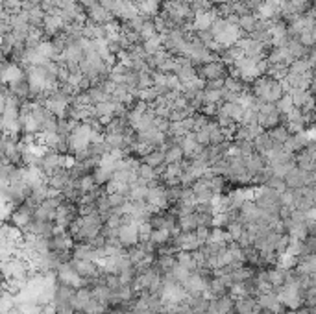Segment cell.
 Wrapping results in <instances>:
<instances>
[{
	"label": "cell",
	"instance_id": "cell-6",
	"mask_svg": "<svg viewBox=\"0 0 316 314\" xmlns=\"http://www.w3.org/2000/svg\"><path fill=\"white\" fill-rule=\"evenodd\" d=\"M207 285H209V281H206L202 270H194V272L189 276L187 281L183 283V288L187 290V294L191 296V298H200V296H203V292H206Z\"/></svg>",
	"mask_w": 316,
	"mask_h": 314
},
{
	"label": "cell",
	"instance_id": "cell-1",
	"mask_svg": "<svg viewBox=\"0 0 316 314\" xmlns=\"http://www.w3.org/2000/svg\"><path fill=\"white\" fill-rule=\"evenodd\" d=\"M70 235L76 240H83V242H91L92 239H97L104 229V220L97 212L91 214H82L80 218L72 222V226L69 227Z\"/></svg>",
	"mask_w": 316,
	"mask_h": 314
},
{
	"label": "cell",
	"instance_id": "cell-5",
	"mask_svg": "<svg viewBox=\"0 0 316 314\" xmlns=\"http://www.w3.org/2000/svg\"><path fill=\"white\" fill-rule=\"evenodd\" d=\"M117 237H119L120 244L122 246H137L139 242H141V233H139V224H135V222H124L122 226L119 227V233H117Z\"/></svg>",
	"mask_w": 316,
	"mask_h": 314
},
{
	"label": "cell",
	"instance_id": "cell-7",
	"mask_svg": "<svg viewBox=\"0 0 316 314\" xmlns=\"http://www.w3.org/2000/svg\"><path fill=\"white\" fill-rule=\"evenodd\" d=\"M202 242H200V239H198L196 231H189V233H185V231H181L179 235L174 237V248L178 249V251H196V249L202 248Z\"/></svg>",
	"mask_w": 316,
	"mask_h": 314
},
{
	"label": "cell",
	"instance_id": "cell-19",
	"mask_svg": "<svg viewBox=\"0 0 316 314\" xmlns=\"http://www.w3.org/2000/svg\"><path fill=\"white\" fill-rule=\"evenodd\" d=\"M174 264H176V255L161 253L159 257H157L154 268H156L157 272H161V273H169L170 270H172V266H174Z\"/></svg>",
	"mask_w": 316,
	"mask_h": 314
},
{
	"label": "cell",
	"instance_id": "cell-22",
	"mask_svg": "<svg viewBox=\"0 0 316 314\" xmlns=\"http://www.w3.org/2000/svg\"><path fill=\"white\" fill-rule=\"evenodd\" d=\"M287 277L289 276H285L283 268H274V270H268V272H266V279L270 281V285L274 286V288L283 286L285 281H287Z\"/></svg>",
	"mask_w": 316,
	"mask_h": 314
},
{
	"label": "cell",
	"instance_id": "cell-20",
	"mask_svg": "<svg viewBox=\"0 0 316 314\" xmlns=\"http://www.w3.org/2000/svg\"><path fill=\"white\" fill-rule=\"evenodd\" d=\"M178 226L181 231L189 233V231H196L200 227V222H198V214L193 212V214H187V217H179L178 218Z\"/></svg>",
	"mask_w": 316,
	"mask_h": 314
},
{
	"label": "cell",
	"instance_id": "cell-4",
	"mask_svg": "<svg viewBox=\"0 0 316 314\" xmlns=\"http://www.w3.org/2000/svg\"><path fill=\"white\" fill-rule=\"evenodd\" d=\"M255 94L263 102H277L281 98V83L274 80H261L255 85Z\"/></svg>",
	"mask_w": 316,
	"mask_h": 314
},
{
	"label": "cell",
	"instance_id": "cell-26",
	"mask_svg": "<svg viewBox=\"0 0 316 314\" xmlns=\"http://www.w3.org/2000/svg\"><path fill=\"white\" fill-rule=\"evenodd\" d=\"M207 314H220V312L215 309V307H213V305H211V307H209V312H207Z\"/></svg>",
	"mask_w": 316,
	"mask_h": 314
},
{
	"label": "cell",
	"instance_id": "cell-2",
	"mask_svg": "<svg viewBox=\"0 0 316 314\" xmlns=\"http://www.w3.org/2000/svg\"><path fill=\"white\" fill-rule=\"evenodd\" d=\"M55 276H58V281H60L61 285L72 286V288H76V290L89 285L87 279H83V277L76 272V268L70 264V261H67V263L61 264V266L55 270Z\"/></svg>",
	"mask_w": 316,
	"mask_h": 314
},
{
	"label": "cell",
	"instance_id": "cell-27",
	"mask_svg": "<svg viewBox=\"0 0 316 314\" xmlns=\"http://www.w3.org/2000/svg\"><path fill=\"white\" fill-rule=\"evenodd\" d=\"M265 314H277V312H270V310H266V312Z\"/></svg>",
	"mask_w": 316,
	"mask_h": 314
},
{
	"label": "cell",
	"instance_id": "cell-12",
	"mask_svg": "<svg viewBox=\"0 0 316 314\" xmlns=\"http://www.w3.org/2000/svg\"><path fill=\"white\" fill-rule=\"evenodd\" d=\"M257 303L261 305V309L270 310V312H280L281 310V300L280 296L274 294V292H266V294H259V300Z\"/></svg>",
	"mask_w": 316,
	"mask_h": 314
},
{
	"label": "cell",
	"instance_id": "cell-18",
	"mask_svg": "<svg viewBox=\"0 0 316 314\" xmlns=\"http://www.w3.org/2000/svg\"><path fill=\"white\" fill-rule=\"evenodd\" d=\"M185 157L183 150H181V146H179L178 143L176 144H166L165 146V159H166V165H170V163H181V159Z\"/></svg>",
	"mask_w": 316,
	"mask_h": 314
},
{
	"label": "cell",
	"instance_id": "cell-8",
	"mask_svg": "<svg viewBox=\"0 0 316 314\" xmlns=\"http://www.w3.org/2000/svg\"><path fill=\"white\" fill-rule=\"evenodd\" d=\"M183 168L185 165L183 163H170V165L165 166V170H163V175H161V180L165 181L169 187H178L181 185V175H183Z\"/></svg>",
	"mask_w": 316,
	"mask_h": 314
},
{
	"label": "cell",
	"instance_id": "cell-17",
	"mask_svg": "<svg viewBox=\"0 0 316 314\" xmlns=\"http://www.w3.org/2000/svg\"><path fill=\"white\" fill-rule=\"evenodd\" d=\"M216 23V17L213 11H200V13H196V21H194V26L200 30V32H206L207 28H213Z\"/></svg>",
	"mask_w": 316,
	"mask_h": 314
},
{
	"label": "cell",
	"instance_id": "cell-24",
	"mask_svg": "<svg viewBox=\"0 0 316 314\" xmlns=\"http://www.w3.org/2000/svg\"><path fill=\"white\" fill-rule=\"evenodd\" d=\"M172 239H174V237H172V233H170L169 229H154L152 231V237H150V240L156 246H165L166 242Z\"/></svg>",
	"mask_w": 316,
	"mask_h": 314
},
{
	"label": "cell",
	"instance_id": "cell-16",
	"mask_svg": "<svg viewBox=\"0 0 316 314\" xmlns=\"http://www.w3.org/2000/svg\"><path fill=\"white\" fill-rule=\"evenodd\" d=\"M211 305H213L220 314H233V310H235V300L231 296H226V294L216 298V300H213Z\"/></svg>",
	"mask_w": 316,
	"mask_h": 314
},
{
	"label": "cell",
	"instance_id": "cell-11",
	"mask_svg": "<svg viewBox=\"0 0 316 314\" xmlns=\"http://www.w3.org/2000/svg\"><path fill=\"white\" fill-rule=\"evenodd\" d=\"M92 290L89 288V286H83V288H78L76 290V294H74L72 298V303H74V309H76V312H85V309L89 307V303L92 301Z\"/></svg>",
	"mask_w": 316,
	"mask_h": 314
},
{
	"label": "cell",
	"instance_id": "cell-14",
	"mask_svg": "<svg viewBox=\"0 0 316 314\" xmlns=\"http://www.w3.org/2000/svg\"><path fill=\"white\" fill-rule=\"evenodd\" d=\"M222 74H224V67L216 61H211V63L203 65L202 69V78H206L207 82H216V80L222 78Z\"/></svg>",
	"mask_w": 316,
	"mask_h": 314
},
{
	"label": "cell",
	"instance_id": "cell-23",
	"mask_svg": "<svg viewBox=\"0 0 316 314\" xmlns=\"http://www.w3.org/2000/svg\"><path fill=\"white\" fill-rule=\"evenodd\" d=\"M191 273H193V272H191L189 268H185V266H181L179 263H176L174 266H172V270L169 272V276L172 277L174 281H178V283H181V285H183V283L189 279V276H191Z\"/></svg>",
	"mask_w": 316,
	"mask_h": 314
},
{
	"label": "cell",
	"instance_id": "cell-10",
	"mask_svg": "<svg viewBox=\"0 0 316 314\" xmlns=\"http://www.w3.org/2000/svg\"><path fill=\"white\" fill-rule=\"evenodd\" d=\"M76 220L74 218V207L69 205V203H61L58 211H55V227L60 229H67V227L72 226V222Z\"/></svg>",
	"mask_w": 316,
	"mask_h": 314
},
{
	"label": "cell",
	"instance_id": "cell-13",
	"mask_svg": "<svg viewBox=\"0 0 316 314\" xmlns=\"http://www.w3.org/2000/svg\"><path fill=\"white\" fill-rule=\"evenodd\" d=\"M67 107H69V100H67V96H65L63 92L54 94V96H50L46 100V109L50 111L52 115H63L65 111H67Z\"/></svg>",
	"mask_w": 316,
	"mask_h": 314
},
{
	"label": "cell",
	"instance_id": "cell-21",
	"mask_svg": "<svg viewBox=\"0 0 316 314\" xmlns=\"http://www.w3.org/2000/svg\"><path fill=\"white\" fill-rule=\"evenodd\" d=\"M176 263H179L181 266L189 268L191 272L198 270V263H196V259H194L193 251H178V255H176Z\"/></svg>",
	"mask_w": 316,
	"mask_h": 314
},
{
	"label": "cell",
	"instance_id": "cell-25",
	"mask_svg": "<svg viewBox=\"0 0 316 314\" xmlns=\"http://www.w3.org/2000/svg\"><path fill=\"white\" fill-rule=\"evenodd\" d=\"M21 78H23V72H21V69L15 67V65H11V67L4 69V82H8V83L13 85V83L21 82Z\"/></svg>",
	"mask_w": 316,
	"mask_h": 314
},
{
	"label": "cell",
	"instance_id": "cell-9",
	"mask_svg": "<svg viewBox=\"0 0 316 314\" xmlns=\"http://www.w3.org/2000/svg\"><path fill=\"white\" fill-rule=\"evenodd\" d=\"M281 113L274 106H261L259 107V126L261 128H275L280 124Z\"/></svg>",
	"mask_w": 316,
	"mask_h": 314
},
{
	"label": "cell",
	"instance_id": "cell-15",
	"mask_svg": "<svg viewBox=\"0 0 316 314\" xmlns=\"http://www.w3.org/2000/svg\"><path fill=\"white\" fill-rule=\"evenodd\" d=\"M142 163L148 166H152V168H161L163 165H166V159H165V150H152L150 153H146V155L142 157Z\"/></svg>",
	"mask_w": 316,
	"mask_h": 314
},
{
	"label": "cell",
	"instance_id": "cell-3",
	"mask_svg": "<svg viewBox=\"0 0 316 314\" xmlns=\"http://www.w3.org/2000/svg\"><path fill=\"white\" fill-rule=\"evenodd\" d=\"M146 203L150 205L154 212H159V211H163V209H166L170 203L169 187H163V185H159V183L150 187V189H148Z\"/></svg>",
	"mask_w": 316,
	"mask_h": 314
}]
</instances>
